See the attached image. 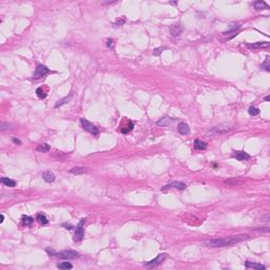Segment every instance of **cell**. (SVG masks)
<instances>
[{
    "label": "cell",
    "instance_id": "obj_5",
    "mask_svg": "<svg viewBox=\"0 0 270 270\" xmlns=\"http://www.w3.org/2000/svg\"><path fill=\"white\" fill-rule=\"evenodd\" d=\"M270 43L267 41H259V42H253V43H246V47L248 49H250L251 51H259L262 50V49H266V47H269Z\"/></svg>",
    "mask_w": 270,
    "mask_h": 270
},
{
    "label": "cell",
    "instance_id": "obj_21",
    "mask_svg": "<svg viewBox=\"0 0 270 270\" xmlns=\"http://www.w3.org/2000/svg\"><path fill=\"white\" fill-rule=\"evenodd\" d=\"M33 222H34V218H31V216H28V215H23L22 216V223H23V225L30 226L33 224Z\"/></svg>",
    "mask_w": 270,
    "mask_h": 270
},
{
    "label": "cell",
    "instance_id": "obj_31",
    "mask_svg": "<svg viewBox=\"0 0 270 270\" xmlns=\"http://www.w3.org/2000/svg\"><path fill=\"white\" fill-rule=\"evenodd\" d=\"M269 100H270V97L269 96H266L265 97V101H269Z\"/></svg>",
    "mask_w": 270,
    "mask_h": 270
},
{
    "label": "cell",
    "instance_id": "obj_30",
    "mask_svg": "<svg viewBox=\"0 0 270 270\" xmlns=\"http://www.w3.org/2000/svg\"><path fill=\"white\" fill-rule=\"evenodd\" d=\"M63 226H64V227H67L66 229H69V230H71V229L73 228V227H72L71 225H67V224H63Z\"/></svg>",
    "mask_w": 270,
    "mask_h": 270
},
{
    "label": "cell",
    "instance_id": "obj_28",
    "mask_svg": "<svg viewBox=\"0 0 270 270\" xmlns=\"http://www.w3.org/2000/svg\"><path fill=\"white\" fill-rule=\"evenodd\" d=\"M107 45H108V47H113V39H108L107 40Z\"/></svg>",
    "mask_w": 270,
    "mask_h": 270
},
{
    "label": "cell",
    "instance_id": "obj_23",
    "mask_svg": "<svg viewBox=\"0 0 270 270\" xmlns=\"http://www.w3.org/2000/svg\"><path fill=\"white\" fill-rule=\"evenodd\" d=\"M36 94L39 98H45V97H47V93H45V91L42 89V88H37Z\"/></svg>",
    "mask_w": 270,
    "mask_h": 270
},
{
    "label": "cell",
    "instance_id": "obj_29",
    "mask_svg": "<svg viewBox=\"0 0 270 270\" xmlns=\"http://www.w3.org/2000/svg\"><path fill=\"white\" fill-rule=\"evenodd\" d=\"M13 142H15V144H17V145H20L21 144L20 140H19V139H17V138H13Z\"/></svg>",
    "mask_w": 270,
    "mask_h": 270
},
{
    "label": "cell",
    "instance_id": "obj_10",
    "mask_svg": "<svg viewBox=\"0 0 270 270\" xmlns=\"http://www.w3.org/2000/svg\"><path fill=\"white\" fill-rule=\"evenodd\" d=\"M181 32H183V28H181V24H173V26H170V33L172 36H179L181 34Z\"/></svg>",
    "mask_w": 270,
    "mask_h": 270
},
{
    "label": "cell",
    "instance_id": "obj_20",
    "mask_svg": "<svg viewBox=\"0 0 270 270\" xmlns=\"http://www.w3.org/2000/svg\"><path fill=\"white\" fill-rule=\"evenodd\" d=\"M57 268H59V269H72V268H73V265L69 262H62V263H59V264H58Z\"/></svg>",
    "mask_w": 270,
    "mask_h": 270
},
{
    "label": "cell",
    "instance_id": "obj_22",
    "mask_svg": "<svg viewBox=\"0 0 270 270\" xmlns=\"http://www.w3.org/2000/svg\"><path fill=\"white\" fill-rule=\"evenodd\" d=\"M248 113H249L251 116H257L260 114V110L255 107H250L249 109H248Z\"/></svg>",
    "mask_w": 270,
    "mask_h": 270
},
{
    "label": "cell",
    "instance_id": "obj_12",
    "mask_svg": "<svg viewBox=\"0 0 270 270\" xmlns=\"http://www.w3.org/2000/svg\"><path fill=\"white\" fill-rule=\"evenodd\" d=\"M42 179H45L47 183H53V181H55V175L52 172H50V171H47V172L42 173Z\"/></svg>",
    "mask_w": 270,
    "mask_h": 270
},
{
    "label": "cell",
    "instance_id": "obj_26",
    "mask_svg": "<svg viewBox=\"0 0 270 270\" xmlns=\"http://www.w3.org/2000/svg\"><path fill=\"white\" fill-rule=\"evenodd\" d=\"M164 50H166V47H157V49H155V50L153 51V55H155V56L160 55Z\"/></svg>",
    "mask_w": 270,
    "mask_h": 270
},
{
    "label": "cell",
    "instance_id": "obj_19",
    "mask_svg": "<svg viewBox=\"0 0 270 270\" xmlns=\"http://www.w3.org/2000/svg\"><path fill=\"white\" fill-rule=\"evenodd\" d=\"M50 150H51V147L47 144H41L37 147V151H38V152L43 153V152H47V151H50Z\"/></svg>",
    "mask_w": 270,
    "mask_h": 270
},
{
    "label": "cell",
    "instance_id": "obj_16",
    "mask_svg": "<svg viewBox=\"0 0 270 270\" xmlns=\"http://www.w3.org/2000/svg\"><path fill=\"white\" fill-rule=\"evenodd\" d=\"M1 183L4 184L5 186L11 187V188H13V187L16 186V181H14V179H9V177H2V179H1Z\"/></svg>",
    "mask_w": 270,
    "mask_h": 270
},
{
    "label": "cell",
    "instance_id": "obj_4",
    "mask_svg": "<svg viewBox=\"0 0 270 270\" xmlns=\"http://www.w3.org/2000/svg\"><path fill=\"white\" fill-rule=\"evenodd\" d=\"M86 223V218H82L80 222L78 223V225L76 226V230H75V234H74V241L75 242H79L84 239V225Z\"/></svg>",
    "mask_w": 270,
    "mask_h": 270
},
{
    "label": "cell",
    "instance_id": "obj_24",
    "mask_svg": "<svg viewBox=\"0 0 270 270\" xmlns=\"http://www.w3.org/2000/svg\"><path fill=\"white\" fill-rule=\"evenodd\" d=\"M86 172V168H80V167H75V168L71 169V173L73 174H81Z\"/></svg>",
    "mask_w": 270,
    "mask_h": 270
},
{
    "label": "cell",
    "instance_id": "obj_8",
    "mask_svg": "<svg viewBox=\"0 0 270 270\" xmlns=\"http://www.w3.org/2000/svg\"><path fill=\"white\" fill-rule=\"evenodd\" d=\"M170 188H175L179 189V190H184V189L187 188V185L183 181H172V183L166 185L165 187H163V190H166V189H170Z\"/></svg>",
    "mask_w": 270,
    "mask_h": 270
},
{
    "label": "cell",
    "instance_id": "obj_1",
    "mask_svg": "<svg viewBox=\"0 0 270 270\" xmlns=\"http://www.w3.org/2000/svg\"><path fill=\"white\" fill-rule=\"evenodd\" d=\"M248 239L247 234H241V235L230 236V237H224V239H216V240H209V241H205V245L208 247H225V246H232L237 243L245 241Z\"/></svg>",
    "mask_w": 270,
    "mask_h": 270
},
{
    "label": "cell",
    "instance_id": "obj_14",
    "mask_svg": "<svg viewBox=\"0 0 270 270\" xmlns=\"http://www.w3.org/2000/svg\"><path fill=\"white\" fill-rule=\"evenodd\" d=\"M245 266L248 268H255L257 270H265L266 267L262 264H257V263H252V262H246L245 263Z\"/></svg>",
    "mask_w": 270,
    "mask_h": 270
},
{
    "label": "cell",
    "instance_id": "obj_6",
    "mask_svg": "<svg viewBox=\"0 0 270 270\" xmlns=\"http://www.w3.org/2000/svg\"><path fill=\"white\" fill-rule=\"evenodd\" d=\"M49 72H50V70H49L47 67L42 66V64H39V66L36 68V71H35L34 74H33V77H34L35 79L41 78V77H43L45 74H47Z\"/></svg>",
    "mask_w": 270,
    "mask_h": 270
},
{
    "label": "cell",
    "instance_id": "obj_3",
    "mask_svg": "<svg viewBox=\"0 0 270 270\" xmlns=\"http://www.w3.org/2000/svg\"><path fill=\"white\" fill-rule=\"evenodd\" d=\"M80 126L82 127V129H84V131L89 132L92 135H98V133H99L97 127H95L93 123H91L90 121H88L87 119H84V118H81V119H80Z\"/></svg>",
    "mask_w": 270,
    "mask_h": 270
},
{
    "label": "cell",
    "instance_id": "obj_13",
    "mask_svg": "<svg viewBox=\"0 0 270 270\" xmlns=\"http://www.w3.org/2000/svg\"><path fill=\"white\" fill-rule=\"evenodd\" d=\"M194 149L195 150H205L207 149V144L203 140H199V139H196L194 140Z\"/></svg>",
    "mask_w": 270,
    "mask_h": 270
},
{
    "label": "cell",
    "instance_id": "obj_17",
    "mask_svg": "<svg viewBox=\"0 0 270 270\" xmlns=\"http://www.w3.org/2000/svg\"><path fill=\"white\" fill-rule=\"evenodd\" d=\"M174 119L173 118H170V117H164L162 120H159V121H157V125L158 126H169L172 121H173Z\"/></svg>",
    "mask_w": 270,
    "mask_h": 270
},
{
    "label": "cell",
    "instance_id": "obj_7",
    "mask_svg": "<svg viewBox=\"0 0 270 270\" xmlns=\"http://www.w3.org/2000/svg\"><path fill=\"white\" fill-rule=\"evenodd\" d=\"M165 257H166V253H160L159 255H157V257H155L154 260L146 263V266H148V267H152V268L156 267V266H158L160 263L165 260Z\"/></svg>",
    "mask_w": 270,
    "mask_h": 270
},
{
    "label": "cell",
    "instance_id": "obj_27",
    "mask_svg": "<svg viewBox=\"0 0 270 270\" xmlns=\"http://www.w3.org/2000/svg\"><path fill=\"white\" fill-rule=\"evenodd\" d=\"M262 68H265V70L266 71H270V69H269V64H268V58L266 59V61L264 63L262 64Z\"/></svg>",
    "mask_w": 270,
    "mask_h": 270
},
{
    "label": "cell",
    "instance_id": "obj_18",
    "mask_svg": "<svg viewBox=\"0 0 270 270\" xmlns=\"http://www.w3.org/2000/svg\"><path fill=\"white\" fill-rule=\"evenodd\" d=\"M36 220H38L40 224H42V225H45V224L49 223V220L47 218V216H45V214H41V213H38V214L36 215Z\"/></svg>",
    "mask_w": 270,
    "mask_h": 270
},
{
    "label": "cell",
    "instance_id": "obj_9",
    "mask_svg": "<svg viewBox=\"0 0 270 270\" xmlns=\"http://www.w3.org/2000/svg\"><path fill=\"white\" fill-rule=\"evenodd\" d=\"M232 157H234L236 160H240V162H244V160L249 159L250 155L247 154L244 151H235V152L232 154Z\"/></svg>",
    "mask_w": 270,
    "mask_h": 270
},
{
    "label": "cell",
    "instance_id": "obj_25",
    "mask_svg": "<svg viewBox=\"0 0 270 270\" xmlns=\"http://www.w3.org/2000/svg\"><path fill=\"white\" fill-rule=\"evenodd\" d=\"M71 99V95L69 97H66V98H63V99H61L60 101H58L57 103H56V106L55 107L57 108V107H60V106H62V105H64V103H67V102H69V100Z\"/></svg>",
    "mask_w": 270,
    "mask_h": 270
},
{
    "label": "cell",
    "instance_id": "obj_15",
    "mask_svg": "<svg viewBox=\"0 0 270 270\" xmlns=\"http://www.w3.org/2000/svg\"><path fill=\"white\" fill-rule=\"evenodd\" d=\"M253 5L257 10H269V5L264 1H255Z\"/></svg>",
    "mask_w": 270,
    "mask_h": 270
},
{
    "label": "cell",
    "instance_id": "obj_11",
    "mask_svg": "<svg viewBox=\"0 0 270 270\" xmlns=\"http://www.w3.org/2000/svg\"><path fill=\"white\" fill-rule=\"evenodd\" d=\"M177 131H179V133L181 134V135H188V134L190 133V128H189V126L187 123H181L179 126H177Z\"/></svg>",
    "mask_w": 270,
    "mask_h": 270
},
{
    "label": "cell",
    "instance_id": "obj_2",
    "mask_svg": "<svg viewBox=\"0 0 270 270\" xmlns=\"http://www.w3.org/2000/svg\"><path fill=\"white\" fill-rule=\"evenodd\" d=\"M56 257L58 259H61V260H76L78 257H80V254H79L77 251H74V250H63V251L57 252V255Z\"/></svg>",
    "mask_w": 270,
    "mask_h": 270
}]
</instances>
